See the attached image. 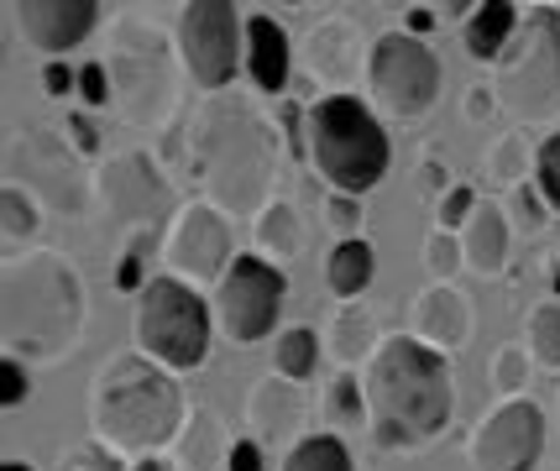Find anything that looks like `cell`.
<instances>
[{
  "instance_id": "cell-39",
  "label": "cell",
  "mask_w": 560,
  "mask_h": 471,
  "mask_svg": "<svg viewBox=\"0 0 560 471\" xmlns=\"http://www.w3.org/2000/svg\"><path fill=\"white\" fill-rule=\"evenodd\" d=\"M22 398H26V367L16 362V356H0V403L16 409Z\"/></svg>"
},
{
  "instance_id": "cell-10",
  "label": "cell",
  "mask_w": 560,
  "mask_h": 471,
  "mask_svg": "<svg viewBox=\"0 0 560 471\" xmlns=\"http://www.w3.org/2000/svg\"><path fill=\"white\" fill-rule=\"evenodd\" d=\"M95 195L100 204L131 231V236H163V221H178L173 210V189L168 178L152 168L147 152H121V157H105L95 174Z\"/></svg>"
},
{
  "instance_id": "cell-4",
  "label": "cell",
  "mask_w": 560,
  "mask_h": 471,
  "mask_svg": "<svg viewBox=\"0 0 560 471\" xmlns=\"http://www.w3.org/2000/svg\"><path fill=\"white\" fill-rule=\"evenodd\" d=\"M84 330V283L58 251L11 257L0 273V341L16 362H63Z\"/></svg>"
},
{
  "instance_id": "cell-23",
  "label": "cell",
  "mask_w": 560,
  "mask_h": 471,
  "mask_svg": "<svg viewBox=\"0 0 560 471\" xmlns=\"http://www.w3.org/2000/svg\"><path fill=\"white\" fill-rule=\"evenodd\" d=\"M377 346H383V341H377V315L362 309V304H346L341 315H336V325H330V351H336V362H346V367L372 362Z\"/></svg>"
},
{
  "instance_id": "cell-36",
  "label": "cell",
  "mask_w": 560,
  "mask_h": 471,
  "mask_svg": "<svg viewBox=\"0 0 560 471\" xmlns=\"http://www.w3.org/2000/svg\"><path fill=\"white\" fill-rule=\"evenodd\" d=\"M325 225H336L346 242H357V225H362V204L351 195H330L325 199Z\"/></svg>"
},
{
  "instance_id": "cell-9",
  "label": "cell",
  "mask_w": 560,
  "mask_h": 471,
  "mask_svg": "<svg viewBox=\"0 0 560 471\" xmlns=\"http://www.w3.org/2000/svg\"><path fill=\"white\" fill-rule=\"evenodd\" d=\"M366 79H372L377 105L388 116H404V121L424 116L440 95V63L415 32H383L372 43V58H366Z\"/></svg>"
},
{
  "instance_id": "cell-6",
  "label": "cell",
  "mask_w": 560,
  "mask_h": 471,
  "mask_svg": "<svg viewBox=\"0 0 560 471\" xmlns=\"http://www.w3.org/2000/svg\"><path fill=\"white\" fill-rule=\"evenodd\" d=\"M492 95L513 121H556L560 116V11L539 5L524 16L518 37L498 58Z\"/></svg>"
},
{
  "instance_id": "cell-38",
  "label": "cell",
  "mask_w": 560,
  "mask_h": 471,
  "mask_svg": "<svg viewBox=\"0 0 560 471\" xmlns=\"http://www.w3.org/2000/svg\"><path fill=\"white\" fill-rule=\"evenodd\" d=\"M58 471H121V461H116L110 450H100V446H79L58 461Z\"/></svg>"
},
{
  "instance_id": "cell-8",
  "label": "cell",
  "mask_w": 560,
  "mask_h": 471,
  "mask_svg": "<svg viewBox=\"0 0 560 471\" xmlns=\"http://www.w3.org/2000/svg\"><path fill=\"white\" fill-rule=\"evenodd\" d=\"M105 74H110V99L131 126H158L173 110V58L163 32L147 22H121L110 32L105 52Z\"/></svg>"
},
{
  "instance_id": "cell-11",
  "label": "cell",
  "mask_w": 560,
  "mask_h": 471,
  "mask_svg": "<svg viewBox=\"0 0 560 471\" xmlns=\"http://www.w3.org/2000/svg\"><path fill=\"white\" fill-rule=\"evenodd\" d=\"M5 184H16L37 204H48L58 215H79L84 210V168L79 152L52 142L48 131H16L5 148Z\"/></svg>"
},
{
  "instance_id": "cell-7",
  "label": "cell",
  "mask_w": 560,
  "mask_h": 471,
  "mask_svg": "<svg viewBox=\"0 0 560 471\" xmlns=\"http://www.w3.org/2000/svg\"><path fill=\"white\" fill-rule=\"evenodd\" d=\"M137 351L152 356L168 373H189L210 356V309L205 298L178 283V278H147V289L137 294Z\"/></svg>"
},
{
  "instance_id": "cell-20",
  "label": "cell",
  "mask_w": 560,
  "mask_h": 471,
  "mask_svg": "<svg viewBox=\"0 0 560 471\" xmlns=\"http://www.w3.org/2000/svg\"><path fill=\"white\" fill-rule=\"evenodd\" d=\"M246 420L257 424L262 440H289V429L299 424V393L289 377H262L246 393Z\"/></svg>"
},
{
  "instance_id": "cell-37",
  "label": "cell",
  "mask_w": 560,
  "mask_h": 471,
  "mask_svg": "<svg viewBox=\"0 0 560 471\" xmlns=\"http://www.w3.org/2000/svg\"><path fill=\"white\" fill-rule=\"evenodd\" d=\"M79 95H84V105H110V74H105V58L79 63Z\"/></svg>"
},
{
  "instance_id": "cell-13",
  "label": "cell",
  "mask_w": 560,
  "mask_h": 471,
  "mask_svg": "<svg viewBox=\"0 0 560 471\" xmlns=\"http://www.w3.org/2000/svg\"><path fill=\"white\" fill-rule=\"evenodd\" d=\"M283 273L262 262V257H236L231 262V273L220 278L215 289V315L225 325V335L236 341V346H252V341H262L272 325H278V309H283Z\"/></svg>"
},
{
  "instance_id": "cell-17",
  "label": "cell",
  "mask_w": 560,
  "mask_h": 471,
  "mask_svg": "<svg viewBox=\"0 0 560 471\" xmlns=\"http://www.w3.org/2000/svg\"><path fill=\"white\" fill-rule=\"evenodd\" d=\"M466 335H471V304H466L462 289L435 283L415 298V341L445 356V351H462Z\"/></svg>"
},
{
  "instance_id": "cell-41",
  "label": "cell",
  "mask_w": 560,
  "mask_h": 471,
  "mask_svg": "<svg viewBox=\"0 0 560 471\" xmlns=\"http://www.w3.org/2000/svg\"><path fill=\"white\" fill-rule=\"evenodd\" d=\"M225 471H262V446H257V440H236V446H231V467Z\"/></svg>"
},
{
  "instance_id": "cell-27",
  "label": "cell",
  "mask_w": 560,
  "mask_h": 471,
  "mask_svg": "<svg viewBox=\"0 0 560 471\" xmlns=\"http://www.w3.org/2000/svg\"><path fill=\"white\" fill-rule=\"evenodd\" d=\"M283 471H351V450L336 440V435H310L289 450Z\"/></svg>"
},
{
  "instance_id": "cell-12",
  "label": "cell",
  "mask_w": 560,
  "mask_h": 471,
  "mask_svg": "<svg viewBox=\"0 0 560 471\" xmlns=\"http://www.w3.org/2000/svg\"><path fill=\"white\" fill-rule=\"evenodd\" d=\"M178 48H184V63H189L195 84L220 95L236 79V69H242V16H236V5H225V0H195V5H184V16H178Z\"/></svg>"
},
{
  "instance_id": "cell-5",
  "label": "cell",
  "mask_w": 560,
  "mask_h": 471,
  "mask_svg": "<svg viewBox=\"0 0 560 471\" xmlns=\"http://www.w3.org/2000/svg\"><path fill=\"white\" fill-rule=\"evenodd\" d=\"M310 157L330 195H366L388 174V131L357 95H325L310 105Z\"/></svg>"
},
{
  "instance_id": "cell-1",
  "label": "cell",
  "mask_w": 560,
  "mask_h": 471,
  "mask_svg": "<svg viewBox=\"0 0 560 471\" xmlns=\"http://www.w3.org/2000/svg\"><path fill=\"white\" fill-rule=\"evenodd\" d=\"M189 157L215 210L225 215L268 210V189L278 178V131L257 105H246L242 95H210L189 131Z\"/></svg>"
},
{
  "instance_id": "cell-45",
  "label": "cell",
  "mask_w": 560,
  "mask_h": 471,
  "mask_svg": "<svg viewBox=\"0 0 560 471\" xmlns=\"http://www.w3.org/2000/svg\"><path fill=\"white\" fill-rule=\"evenodd\" d=\"M131 471H173V467H168V461H158V456H147V461H137Z\"/></svg>"
},
{
  "instance_id": "cell-22",
  "label": "cell",
  "mask_w": 560,
  "mask_h": 471,
  "mask_svg": "<svg viewBox=\"0 0 560 471\" xmlns=\"http://www.w3.org/2000/svg\"><path fill=\"white\" fill-rule=\"evenodd\" d=\"M310 69L315 79H330V90H341L357 74V32L346 22H319L310 32Z\"/></svg>"
},
{
  "instance_id": "cell-30",
  "label": "cell",
  "mask_w": 560,
  "mask_h": 471,
  "mask_svg": "<svg viewBox=\"0 0 560 471\" xmlns=\"http://www.w3.org/2000/svg\"><path fill=\"white\" fill-rule=\"evenodd\" d=\"M0 215H5V236H11V242H22V236H32V231H37V221H43V204L26 195V189L5 184V189H0Z\"/></svg>"
},
{
  "instance_id": "cell-16",
  "label": "cell",
  "mask_w": 560,
  "mask_h": 471,
  "mask_svg": "<svg viewBox=\"0 0 560 471\" xmlns=\"http://www.w3.org/2000/svg\"><path fill=\"white\" fill-rule=\"evenodd\" d=\"M100 22L95 0H16L11 5V26L22 32L26 48L37 52H69L79 48Z\"/></svg>"
},
{
  "instance_id": "cell-26",
  "label": "cell",
  "mask_w": 560,
  "mask_h": 471,
  "mask_svg": "<svg viewBox=\"0 0 560 471\" xmlns=\"http://www.w3.org/2000/svg\"><path fill=\"white\" fill-rule=\"evenodd\" d=\"M488 174L492 184H518L524 174H535V152H529V137L524 131H503L488 148Z\"/></svg>"
},
{
  "instance_id": "cell-28",
  "label": "cell",
  "mask_w": 560,
  "mask_h": 471,
  "mask_svg": "<svg viewBox=\"0 0 560 471\" xmlns=\"http://www.w3.org/2000/svg\"><path fill=\"white\" fill-rule=\"evenodd\" d=\"M272 356H278V377L299 382V377H310L319 367V335L315 330H304V325H299V330H283Z\"/></svg>"
},
{
  "instance_id": "cell-29",
  "label": "cell",
  "mask_w": 560,
  "mask_h": 471,
  "mask_svg": "<svg viewBox=\"0 0 560 471\" xmlns=\"http://www.w3.org/2000/svg\"><path fill=\"white\" fill-rule=\"evenodd\" d=\"M325 420L330 424H366V393H362V377H336L330 393H325Z\"/></svg>"
},
{
  "instance_id": "cell-46",
  "label": "cell",
  "mask_w": 560,
  "mask_h": 471,
  "mask_svg": "<svg viewBox=\"0 0 560 471\" xmlns=\"http://www.w3.org/2000/svg\"><path fill=\"white\" fill-rule=\"evenodd\" d=\"M0 471H32V467H26V461H5V467H0Z\"/></svg>"
},
{
  "instance_id": "cell-42",
  "label": "cell",
  "mask_w": 560,
  "mask_h": 471,
  "mask_svg": "<svg viewBox=\"0 0 560 471\" xmlns=\"http://www.w3.org/2000/svg\"><path fill=\"white\" fill-rule=\"evenodd\" d=\"M492 110H498V95H492V84H477V90L466 95V116H471V121H488Z\"/></svg>"
},
{
  "instance_id": "cell-44",
  "label": "cell",
  "mask_w": 560,
  "mask_h": 471,
  "mask_svg": "<svg viewBox=\"0 0 560 471\" xmlns=\"http://www.w3.org/2000/svg\"><path fill=\"white\" fill-rule=\"evenodd\" d=\"M430 26H435V16H430V11H415V16H409V32H430Z\"/></svg>"
},
{
  "instance_id": "cell-33",
  "label": "cell",
  "mask_w": 560,
  "mask_h": 471,
  "mask_svg": "<svg viewBox=\"0 0 560 471\" xmlns=\"http://www.w3.org/2000/svg\"><path fill=\"white\" fill-rule=\"evenodd\" d=\"M535 184H539V195H545V204H550V210H560V131L539 142V152H535Z\"/></svg>"
},
{
  "instance_id": "cell-32",
  "label": "cell",
  "mask_w": 560,
  "mask_h": 471,
  "mask_svg": "<svg viewBox=\"0 0 560 471\" xmlns=\"http://www.w3.org/2000/svg\"><path fill=\"white\" fill-rule=\"evenodd\" d=\"M488 377H492V388H498V393H518V388L529 382V351L498 346L492 351V362H488Z\"/></svg>"
},
{
  "instance_id": "cell-31",
  "label": "cell",
  "mask_w": 560,
  "mask_h": 471,
  "mask_svg": "<svg viewBox=\"0 0 560 471\" xmlns=\"http://www.w3.org/2000/svg\"><path fill=\"white\" fill-rule=\"evenodd\" d=\"M529 351L539 367H560V304H539L529 315Z\"/></svg>"
},
{
  "instance_id": "cell-21",
  "label": "cell",
  "mask_w": 560,
  "mask_h": 471,
  "mask_svg": "<svg viewBox=\"0 0 560 471\" xmlns=\"http://www.w3.org/2000/svg\"><path fill=\"white\" fill-rule=\"evenodd\" d=\"M518 11H513L509 0H482L477 11H471V22H466V52L477 58V63H498L509 43L518 37Z\"/></svg>"
},
{
  "instance_id": "cell-43",
  "label": "cell",
  "mask_w": 560,
  "mask_h": 471,
  "mask_svg": "<svg viewBox=\"0 0 560 471\" xmlns=\"http://www.w3.org/2000/svg\"><path fill=\"white\" fill-rule=\"evenodd\" d=\"M43 84H48V95H69V84H79V74H69L63 63H48V69H43Z\"/></svg>"
},
{
  "instance_id": "cell-25",
  "label": "cell",
  "mask_w": 560,
  "mask_h": 471,
  "mask_svg": "<svg viewBox=\"0 0 560 471\" xmlns=\"http://www.w3.org/2000/svg\"><path fill=\"white\" fill-rule=\"evenodd\" d=\"M299 215H293V204H268L262 215H257V247L278 257V262H293V251H299Z\"/></svg>"
},
{
  "instance_id": "cell-18",
  "label": "cell",
  "mask_w": 560,
  "mask_h": 471,
  "mask_svg": "<svg viewBox=\"0 0 560 471\" xmlns=\"http://www.w3.org/2000/svg\"><path fill=\"white\" fill-rule=\"evenodd\" d=\"M246 69L257 79V90H268V95H278L289 84V69H293L289 32L272 16H252L246 22Z\"/></svg>"
},
{
  "instance_id": "cell-35",
  "label": "cell",
  "mask_w": 560,
  "mask_h": 471,
  "mask_svg": "<svg viewBox=\"0 0 560 471\" xmlns=\"http://www.w3.org/2000/svg\"><path fill=\"white\" fill-rule=\"evenodd\" d=\"M477 204H482V199L471 195L466 184H451V189L440 195V215H435L440 231H456V225H466L471 215H477Z\"/></svg>"
},
{
  "instance_id": "cell-24",
  "label": "cell",
  "mask_w": 560,
  "mask_h": 471,
  "mask_svg": "<svg viewBox=\"0 0 560 471\" xmlns=\"http://www.w3.org/2000/svg\"><path fill=\"white\" fill-rule=\"evenodd\" d=\"M372 273H377V257H372V247H366L362 236L330 247V257H325V283H330V294H341V298L362 294L366 283H372Z\"/></svg>"
},
{
  "instance_id": "cell-3",
  "label": "cell",
  "mask_w": 560,
  "mask_h": 471,
  "mask_svg": "<svg viewBox=\"0 0 560 471\" xmlns=\"http://www.w3.org/2000/svg\"><path fill=\"white\" fill-rule=\"evenodd\" d=\"M189 403L168 367H158L142 351L110 356L90 382V429L110 456H152L184 435Z\"/></svg>"
},
{
  "instance_id": "cell-15",
  "label": "cell",
  "mask_w": 560,
  "mask_h": 471,
  "mask_svg": "<svg viewBox=\"0 0 560 471\" xmlns=\"http://www.w3.org/2000/svg\"><path fill=\"white\" fill-rule=\"evenodd\" d=\"M545 450V414L529 398L498 403L471 435V471H535Z\"/></svg>"
},
{
  "instance_id": "cell-19",
  "label": "cell",
  "mask_w": 560,
  "mask_h": 471,
  "mask_svg": "<svg viewBox=\"0 0 560 471\" xmlns=\"http://www.w3.org/2000/svg\"><path fill=\"white\" fill-rule=\"evenodd\" d=\"M462 251H466V268L477 278H498L503 257H509V215L503 204H477V215L462 225Z\"/></svg>"
},
{
  "instance_id": "cell-40",
  "label": "cell",
  "mask_w": 560,
  "mask_h": 471,
  "mask_svg": "<svg viewBox=\"0 0 560 471\" xmlns=\"http://www.w3.org/2000/svg\"><path fill=\"white\" fill-rule=\"evenodd\" d=\"M63 131H69V148L79 152V157H90V152L100 148V131H95V121H90V116H69V121H63Z\"/></svg>"
},
{
  "instance_id": "cell-34",
  "label": "cell",
  "mask_w": 560,
  "mask_h": 471,
  "mask_svg": "<svg viewBox=\"0 0 560 471\" xmlns=\"http://www.w3.org/2000/svg\"><path fill=\"white\" fill-rule=\"evenodd\" d=\"M424 257H430V273H435V278H451L456 268H466V251H462V242H456L451 231H430Z\"/></svg>"
},
{
  "instance_id": "cell-14",
  "label": "cell",
  "mask_w": 560,
  "mask_h": 471,
  "mask_svg": "<svg viewBox=\"0 0 560 471\" xmlns=\"http://www.w3.org/2000/svg\"><path fill=\"white\" fill-rule=\"evenodd\" d=\"M231 225L220 221V210L210 199H199V204H184L178 210V221L168 225V236H163V268L168 278L178 283H215V278L231 273Z\"/></svg>"
},
{
  "instance_id": "cell-2",
  "label": "cell",
  "mask_w": 560,
  "mask_h": 471,
  "mask_svg": "<svg viewBox=\"0 0 560 471\" xmlns=\"http://www.w3.org/2000/svg\"><path fill=\"white\" fill-rule=\"evenodd\" d=\"M362 393L366 424H372L377 446L388 450H419L440 440L445 424H451V409H456L445 356L415 341V335H388L377 346V356L366 362Z\"/></svg>"
}]
</instances>
